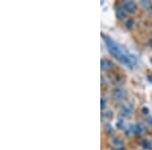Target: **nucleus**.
Masks as SVG:
<instances>
[{
    "label": "nucleus",
    "instance_id": "f257e3e1",
    "mask_svg": "<svg viewBox=\"0 0 152 150\" xmlns=\"http://www.w3.org/2000/svg\"><path fill=\"white\" fill-rule=\"evenodd\" d=\"M104 43L110 54H111L113 57L118 59L120 62L129 66V67H133L135 64H136V58L133 55H130L129 53H127L121 46L118 45L116 42L113 41L111 38L104 37Z\"/></svg>",
    "mask_w": 152,
    "mask_h": 150
},
{
    "label": "nucleus",
    "instance_id": "f03ea898",
    "mask_svg": "<svg viewBox=\"0 0 152 150\" xmlns=\"http://www.w3.org/2000/svg\"><path fill=\"white\" fill-rule=\"evenodd\" d=\"M144 127L142 124H135L132 125L131 127L129 128V130H127V134L128 135H140L144 132Z\"/></svg>",
    "mask_w": 152,
    "mask_h": 150
},
{
    "label": "nucleus",
    "instance_id": "7ed1b4c3",
    "mask_svg": "<svg viewBox=\"0 0 152 150\" xmlns=\"http://www.w3.org/2000/svg\"><path fill=\"white\" fill-rule=\"evenodd\" d=\"M112 95L116 100H121L126 97V90L123 89V88H120V87L115 88L112 92Z\"/></svg>",
    "mask_w": 152,
    "mask_h": 150
},
{
    "label": "nucleus",
    "instance_id": "20e7f679",
    "mask_svg": "<svg viewBox=\"0 0 152 150\" xmlns=\"http://www.w3.org/2000/svg\"><path fill=\"white\" fill-rule=\"evenodd\" d=\"M132 110H133V108H132L131 105H123L121 110H120V114L124 118H129L132 114Z\"/></svg>",
    "mask_w": 152,
    "mask_h": 150
},
{
    "label": "nucleus",
    "instance_id": "39448f33",
    "mask_svg": "<svg viewBox=\"0 0 152 150\" xmlns=\"http://www.w3.org/2000/svg\"><path fill=\"white\" fill-rule=\"evenodd\" d=\"M123 7L126 9L127 12H134L137 9V5L134 1H126L124 2Z\"/></svg>",
    "mask_w": 152,
    "mask_h": 150
},
{
    "label": "nucleus",
    "instance_id": "423d86ee",
    "mask_svg": "<svg viewBox=\"0 0 152 150\" xmlns=\"http://www.w3.org/2000/svg\"><path fill=\"white\" fill-rule=\"evenodd\" d=\"M100 64H102V69L104 71H110L111 69H113V67H114V64H113L110 60H107V59H102Z\"/></svg>",
    "mask_w": 152,
    "mask_h": 150
},
{
    "label": "nucleus",
    "instance_id": "0eeeda50",
    "mask_svg": "<svg viewBox=\"0 0 152 150\" xmlns=\"http://www.w3.org/2000/svg\"><path fill=\"white\" fill-rule=\"evenodd\" d=\"M116 14H117L118 18L124 19L127 15V11L124 7H119V8H117V10H116Z\"/></svg>",
    "mask_w": 152,
    "mask_h": 150
},
{
    "label": "nucleus",
    "instance_id": "6e6552de",
    "mask_svg": "<svg viewBox=\"0 0 152 150\" xmlns=\"http://www.w3.org/2000/svg\"><path fill=\"white\" fill-rule=\"evenodd\" d=\"M140 144H141V146L143 147L144 149H146V150H152V142L148 141V140H146V139L142 140V141L140 142Z\"/></svg>",
    "mask_w": 152,
    "mask_h": 150
},
{
    "label": "nucleus",
    "instance_id": "1a4fd4ad",
    "mask_svg": "<svg viewBox=\"0 0 152 150\" xmlns=\"http://www.w3.org/2000/svg\"><path fill=\"white\" fill-rule=\"evenodd\" d=\"M141 4L143 7H145L146 10L148 11H152V3L150 1H147V0H143V1H141Z\"/></svg>",
    "mask_w": 152,
    "mask_h": 150
},
{
    "label": "nucleus",
    "instance_id": "9d476101",
    "mask_svg": "<svg viewBox=\"0 0 152 150\" xmlns=\"http://www.w3.org/2000/svg\"><path fill=\"white\" fill-rule=\"evenodd\" d=\"M112 143L117 149L122 148V144H123V143H122V141L119 138H114V139H113V141H112Z\"/></svg>",
    "mask_w": 152,
    "mask_h": 150
},
{
    "label": "nucleus",
    "instance_id": "9b49d317",
    "mask_svg": "<svg viewBox=\"0 0 152 150\" xmlns=\"http://www.w3.org/2000/svg\"><path fill=\"white\" fill-rule=\"evenodd\" d=\"M117 127L121 130H124L125 129V122L124 121H119L117 123Z\"/></svg>",
    "mask_w": 152,
    "mask_h": 150
},
{
    "label": "nucleus",
    "instance_id": "f8f14e48",
    "mask_svg": "<svg viewBox=\"0 0 152 150\" xmlns=\"http://www.w3.org/2000/svg\"><path fill=\"white\" fill-rule=\"evenodd\" d=\"M104 129L107 130L105 132H107V134H112V133H113V128L111 127V125H110V124H107V125H105Z\"/></svg>",
    "mask_w": 152,
    "mask_h": 150
},
{
    "label": "nucleus",
    "instance_id": "ddd939ff",
    "mask_svg": "<svg viewBox=\"0 0 152 150\" xmlns=\"http://www.w3.org/2000/svg\"><path fill=\"white\" fill-rule=\"evenodd\" d=\"M133 23H134V21L132 20V19H129L128 21H127V26H128V28L130 29V28H132V26H133Z\"/></svg>",
    "mask_w": 152,
    "mask_h": 150
},
{
    "label": "nucleus",
    "instance_id": "4468645a",
    "mask_svg": "<svg viewBox=\"0 0 152 150\" xmlns=\"http://www.w3.org/2000/svg\"><path fill=\"white\" fill-rule=\"evenodd\" d=\"M105 105H107V102H105V100L104 97L102 98V109L104 110V108H105Z\"/></svg>",
    "mask_w": 152,
    "mask_h": 150
},
{
    "label": "nucleus",
    "instance_id": "2eb2a0df",
    "mask_svg": "<svg viewBox=\"0 0 152 150\" xmlns=\"http://www.w3.org/2000/svg\"><path fill=\"white\" fill-rule=\"evenodd\" d=\"M151 47H152V41H151Z\"/></svg>",
    "mask_w": 152,
    "mask_h": 150
}]
</instances>
